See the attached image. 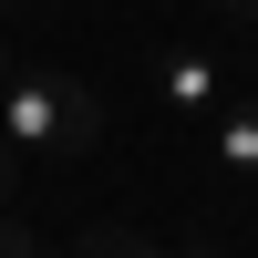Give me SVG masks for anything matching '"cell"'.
Wrapping results in <instances>:
<instances>
[{"mask_svg":"<svg viewBox=\"0 0 258 258\" xmlns=\"http://www.w3.org/2000/svg\"><path fill=\"white\" fill-rule=\"evenodd\" d=\"M217 11H238V21H258V0H217Z\"/></svg>","mask_w":258,"mask_h":258,"instance_id":"obj_7","label":"cell"},{"mask_svg":"<svg viewBox=\"0 0 258 258\" xmlns=\"http://www.w3.org/2000/svg\"><path fill=\"white\" fill-rule=\"evenodd\" d=\"M11 165H21V155H11V145H0V207H11Z\"/></svg>","mask_w":258,"mask_h":258,"instance_id":"obj_6","label":"cell"},{"mask_svg":"<svg viewBox=\"0 0 258 258\" xmlns=\"http://www.w3.org/2000/svg\"><path fill=\"white\" fill-rule=\"evenodd\" d=\"M207 165H217L227 186H258V103H227V114L207 124Z\"/></svg>","mask_w":258,"mask_h":258,"instance_id":"obj_3","label":"cell"},{"mask_svg":"<svg viewBox=\"0 0 258 258\" xmlns=\"http://www.w3.org/2000/svg\"><path fill=\"white\" fill-rule=\"evenodd\" d=\"M0 145L11 155H93L103 145V103L73 73H52V62H11V83H0Z\"/></svg>","mask_w":258,"mask_h":258,"instance_id":"obj_1","label":"cell"},{"mask_svg":"<svg viewBox=\"0 0 258 258\" xmlns=\"http://www.w3.org/2000/svg\"><path fill=\"white\" fill-rule=\"evenodd\" d=\"M155 93L176 103V114H217V103H227V62H217V52H165Z\"/></svg>","mask_w":258,"mask_h":258,"instance_id":"obj_2","label":"cell"},{"mask_svg":"<svg viewBox=\"0 0 258 258\" xmlns=\"http://www.w3.org/2000/svg\"><path fill=\"white\" fill-rule=\"evenodd\" d=\"M0 83H11V52H0Z\"/></svg>","mask_w":258,"mask_h":258,"instance_id":"obj_10","label":"cell"},{"mask_svg":"<svg viewBox=\"0 0 258 258\" xmlns=\"http://www.w3.org/2000/svg\"><path fill=\"white\" fill-rule=\"evenodd\" d=\"M0 11H21V0H0Z\"/></svg>","mask_w":258,"mask_h":258,"instance_id":"obj_11","label":"cell"},{"mask_svg":"<svg viewBox=\"0 0 258 258\" xmlns=\"http://www.w3.org/2000/svg\"><path fill=\"white\" fill-rule=\"evenodd\" d=\"M248 73H258V31H248Z\"/></svg>","mask_w":258,"mask_h":258,"instance_id":"obj_9","label":"cell"},{"mask_svg":"<svg viewBox=\"0 0 258 258\" xmlns=\"http://www.w3.org/2000/svg\"><path fill=\"white\" fill-rule=\"evenodd\" d=\"M83 258H165V248L145 238V227H93V248H83Z\"/></svg>","mask_w":258,"mask_h":258,"instance_id":"obj_4","label":"cell"},{"mask_svg":"<svg viewBox=\"0 0 258 258\" xmlns=\"http://www.w3.org/2000/svg\"><path fill=\"white\" fill-rule=\"evenodd\" d=\"M0 258H31V227H11V207H0Z\"/></svg>","mask_w":258,"mask_h":258,"instance_id":"obj_5","label":"cell"},{"mask_svg":"<svg viewBox=\"0 0 258 258\" xmlns=\"http://www.w3.org/2000/svg\"><path fill=\"white\" fill-rule=\"evenodd\" d=\"M186 258H227V248H186Z\"/></svg>","mask_w":258,"mask_h":258,"instance_id":"obj_8","label":"cell"}]
</instances>
